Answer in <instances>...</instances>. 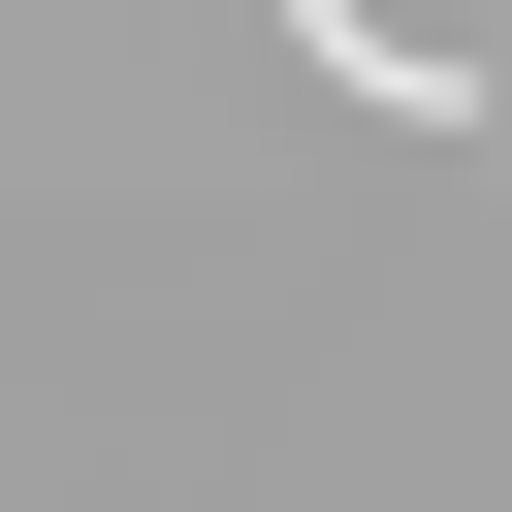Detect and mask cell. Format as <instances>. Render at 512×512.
Wrapping results in <instances>:
<instances>
[{"instance_id":"cell-1","label":"cell","mask_w":512,"mask_h":512,"mask_svg":"<svg viewBox=\"0 0 512 512\" xmlns=\"http://www.w3.org/2000/svg\"><path fill=\"white\" fill-rule=\"evenodd\" d=\"M288 32H320V96H384V128H512V64L416 32V0H288Z\"/></svg>"}]
</instances>
